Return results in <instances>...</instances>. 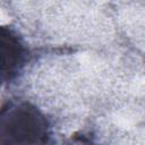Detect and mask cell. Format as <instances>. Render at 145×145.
I'll return each instance as SVG.
<instances>
[{
  "label": "cell",
  "instance_id": "1",
  "mask_svg": "<svg viewBox=\"0 0 145 145\" xmlns=\"http://www.w3.org/2000/svg\"><path fill=\"white\" fill-rule=\"evenodd\" d=\"M51 125L46 116L33 103L11 100L0 113V145H48Z\"/></svg>",
  "mask_w": 145,
  "mask_h": 145
},
{
  "label": "cell",
  "instance_id": "2",
  "mask_svg": "<svg viewBox=\"0 0 145 145\" xmlns=\"http://www.w3.org/2000/svg\"><path fill=\"white\" fill-rule=\"evenodd\" d=\"M1 49V80L2 83L12 82L22 71L27 62V48L25 43L11 27H1L0 32Z\"/></svg>",
  "mask_w": 145,
  "mask_h": 145
},
{
  "label": "cell",
  "instance_id": "3",
  "mask_svg": "<svg viewBox=\"0 0 145 145\" xmlns=\"http://www.w3.org/2000/svg\"><path fill=\"white\" fill-rule=\"evenodd\" d=\"M62 145H101V144L91 134L76 133L71 135Z\"/></svg>",
  "mask_w": 145,
  "mask_h": 145
}]
</instances>
